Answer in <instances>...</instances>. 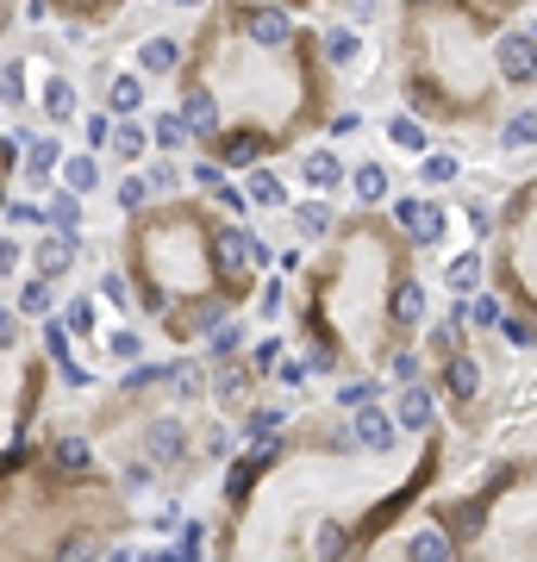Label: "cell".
I'll use <instances>...</instances> for the list:
<instances>
[{
  "label": "cell",
  "mask_w": 537,
  "mask_h": 562,
  "mask_svg": "<svg viewBox=\"0 0 537 562\" xmlns=\"http://www.w3.org/2000/svg\"><path fill=\"white\" fill-rule=\"evenodd\" d=\"M482 276L494 307H507V332L537 337V176H519L500 194Z\"/></svg>",
  "instance_id": "obj_9"
},
{
  "label": "cell",
  "mask_w": 537,
  "mask_h": 562,
  "mask_svg": "<svg viewBox=\"0 0 537 562\" xmlns=\"http://www.w3.org/2000/svg\"><path fill=\"white\" fill-rule=\"evenodd\" d=\"M13 176H20V144L0 138V213H7V201H13Z\"/></svg>",
  "instance_id": "obj_14"
},
{
  "label": "cell",
  "mask_w": 537,
  "mask_h": 562,
  "mask_svg": "<svg viewBox=\"0 0 537 562\" xmlns=\"http://www.w3.org/2000/svg\"><path fill=\"white\" fill-rule=\"evenodd\" d=\"M276 7H287V13H307V20H312V13H332L337 0H276Z\"/></svg>",
  "instance_id": "obj_16"
},
{
  "label": "cell",
  "mask_w": 537,
  "mask_h": 562,
  "mask_svg": "<svg viewBox=\"0 0 537 562\" xmlns=\"http://www.w3.org/2000/svg\"><path fill=\"white\" fill-rule=\"evenodd\" d=\"M419 512L432 519L444 557H537V419L519 425L462 494H432Z\"/></svg>",
  "instance_id": "obj_8"
},
{
  "label": "cell",
  "mask_w": 537,
  "mask_h": 562,
  "mask_svg": "<svg viewBox=\"0 0 537 562\" xmlns=\"http://www.w3.org/2000/svg\"><path fill=\"white\" fill-rule=\"evenodd\" d=\"M475 7H482V13H494L500 26H525V20L537 13V0H475Z\"/></svg>",
  "instance_id": "obj_13"
},
{
  "label": "cell",
  "mask_w": 537,
  "mask_h": 562,
  "mask_svg": "<svg viewBox=\"0 0 537 562\" xmlns=\"http://www.w3.org/2000/svg\"><path fill=\"white\" fill-rule=\"evenodd\" d=\"M425 425H437L432 394H425V387H407V394H400V432H425Z\"/></svg>",
  "instance_id": "obj_12"
},
{
  "label": "cell",
  "mask_w": 537,
  "mask_h": 562,
  "mask_svg": "<svg viewBox=\"0 0 537 562\" xmlns=\"http://www.w3.org/2000/svg\"><path fill=\"white\" fill-rule=\"evenodd\" d=\"M119 281L156 337L194 344L256 301L263 244L206 194H163L119 219Z\"/></svg>",
  "instance_id": "obj_4"
},
{
  "label": "cell",
  "mask_w": 537,
  "mask_h": 562,
  "mask_svg": "<svg viewBox=\"0 0 537 562\" xmlns=\"http://www.w3.org/2000/svg\"><path fill=\"white\" fill-rule=\"evenodd\" d=\"M425 276L419 238L382 206L337 213L294 281V332L312 369L375 375L425 337Z\"/></svg>",
  "instance_id": "obj_3"
},
{
  "label": "cell",
  "mask_w": 537,
  "mask_h": 562,
  "mask_svg": "<svg viewBox=\"0 0 537 562\" xmlns=\"http://www.w3.org/2000/svg\"><path fill=\"white\" fill-rule=\"evenodd\" d=\"M176 56H181V44H151V51H144V69H151V76H169Z\"/></svg>",
  "instance_id": "obj_15"
},
{
  "label": "cell",
  "mask_w": 537,
  "mask_h": 562,
  "mask_svg": "<svg viewBox=\"0 0 537 562\" xmlns=\"http://www.w3.org/2000/svg\"><path fill=\"white\" fill-rule=\"evenodd\" d=\"M126 7H131V0H44V13H51V20H63V26H76V31L113 26Z\"/></svg>",
  "instance_id": "obj_11"
},
{
  "label": "cell",
  "mask_w": 537,
  "mask_h": 562,
  "mask_svg": "<svg viewBox=\"0 0 537 562\" xmlns=\"http://www.w3.org/2000/svg\"><path fill=\"white\" fill-rule=\"evenodd\" d=\"M507 26L475 0H400L394 7V88L419 126L487 131L507 119L512 81L500 69Z\"/></svg>",
  "instance_id": "obj_6"
},
{
  "label": "cell",
  "mask_w": 537,
  "mask_h": 562,
  "mask_svg": "<svg viewBox=\"0 0 537 562\" xmlns=\"http://www.w3.org/2000/svg\"><path fill=\"white\" fill-rule=\"evenodd\" d=\"M206 400H194V375L181 369H144L126 387H113L101 407L88 412V437L101 444L113 469L126 482H194L206 462L226 450L219 419L201 412Z\"/></svg>",
  "instance_id": "obj_7"
},
{
  "label": "cell",
  "mask_w": 537,
  "mask_h": 562,
  "mask_svg": "<svg viewBox=\"0 0 537 562\" xmlns=\"http://www.w3.org/2000/svg\"><path fill=\"white\" fill-rule=\"evenodd\" d=\"M131 525V482L76 437H26L0 457V562L101 557L126 544Z\"/></svg>",
  "instance_id": "obj_5"
},
{
  "label": "cell",
  "mask_w": 537,
  "mask_h": 562,
  "mask_svg": "<svg viewBox=\"0 0 537 562\" xmlns=\"http://www.w3.org/2000/svg\"><path fill=\"white\" fill-rule=\"evenodd\" d=\"M44 394H51V362L38 350V337L26 332V319L0 301V457L31 437Z\"/></svg>",
  "instance_id": "obj_10"
},
{
  "label": "cell",
  "mask_w": 537,
  "mask_h": 562,
  "mask_svg": "<svg viewBox=\"0 0 537 562\" xmlns=\"http://www.w3.org/2000/svg\"><path fill=\"white\" fill-rule=\"evenodd\" d=\"M20 13H26V0H0V38L20 26Z\"/></svg>",
  "instance_id": "obj_17"
},
{
  "label": "cell",
  "mask_w": 537,
  "mask_h": 562,
  "mask_svg": "<svg viewBox=\"0 0 537 562\" xmlns=\"http://www.w3.org/2000/svg\"><path fill=\"white\" fill-rule=\"evenodd\" d=\"M450 475L444 425L362 437L357 419L319 407L256 437L219 475L213 557L231 562H319L369 557L432 500Z\"/></svg>",
  "instance_id": "obj_1"
},
{
  "label": "cell",
  "mask_w": 537,
  "mask_h": 562,
  "mask_svg": "<svg viewBox=\"0 0 537 562\" xmlns=\"http://www.w3.org/2000/svg\"><path fill=\"white\" fill-rule=\"evenodd\" d=\"M169 81L176 126L219 169H263L312 144L337 113V69L319 26L276 0H206Z\"/></svg>",
  "instance_id": "obj_2"
}]
</instances>
